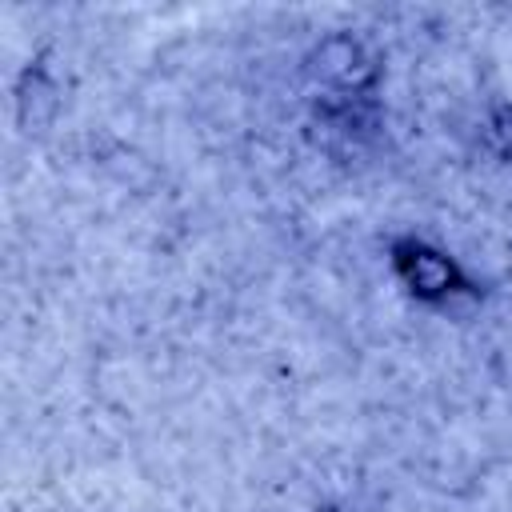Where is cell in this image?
Returning a JSON list of instances; mask_svg holds the SVG:
<instances>
[{
	"label": "cell",
	"mask_w": 512,
	"mask_h": 512,
	"mask_svg": "<svg viewBox=\"0 0 512 512\" xmlns=\"http://www.w3.org/2000/svg\"><path fill=\"white\" fill-rule=\"evenodd\" d=\"M308 76L324 88V96H372L380 80V60L364 40L336 32L308 52Z\"/></svg>",
	"instance_id": "1"
},
{
	"label": "cell",
	"mask_w": 512,
	"mask_h": 512,
	"mask_svg": "<svg viewBox=\"0 0 512 512\" xmlns=\"http://www.w3.org/2000/svg\"><path fill=\"white\" fill-rule=\"evenodd\" d=\"M392 272L424 304H440V300L468 288L460 264L448 252H440V248H432L428 240H416V236H404V240L392 244Z\"/></svg>",
	"instance_id": "2"
},
{
	"label": "cell",
	"mask_w": 512,
	"mask_h": 512,
	"mask_svg": "<svg viewBox=\"0 0 512 512\" xmlns=\"http://www.w3.org/2000/svg\"><path fill=\"white\" fill-rule=\"evenodd\" d=\"M56 108H60V84H56V76L48 72L44 60H28V68L16 80V124L24 132H40V128L52 124Z\"/></svg>",
	"instance_id": "3"
},
{
	"label": "cell",
	"mask_w": 512,
	"mask_h": 512,
	"mask_svg": "<svg viewBox=\"0 0 512 512\" xmlns=\"http://www.w3.org/2000/svg\"><path fill=\"white\" fill-rule=\"evenodd\" d=\"M484 148L496 160L512 164V104H500V108L488 112V120H484Z\"/></svg>",
	"instance_id": "4"
}]
</instances>
